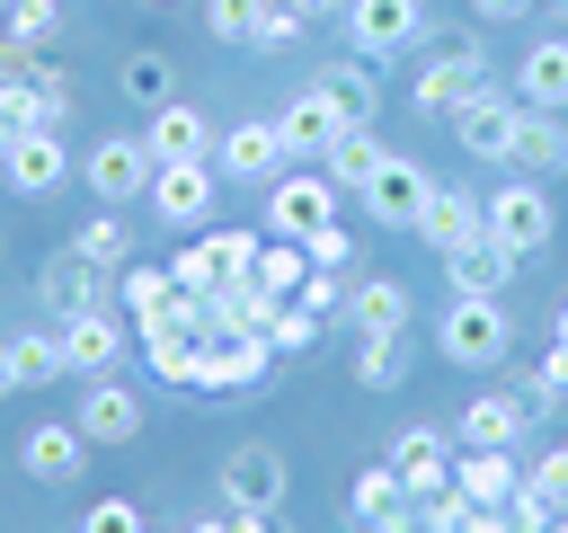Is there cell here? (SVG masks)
<instances>
[{
    "label": "cell",
    "mask_w": 568,
    "mask_h": 533,
    "mask_svg": "<svg viewBox=\"0 0 568 533\" xmlns=\"http://www.w3.org/2000/svg\"><path fill=\"white\" fill-rule=\"evenodd\" d=\"M506 346H515L506 293H453V302H444V320H435V355H444V364L488 373V364H506Z\"/></svg>",
    "instance_id": "6da1fadb"
},
{
    "label": "cell",
    "mask_w": 568,
    "mask_h": 533,
    "mask_svg": "<svg viewBox=\"0 0 568 533\" xmlns=\"http://www.w3.org/2000/svg\"><path fill=\"white\" fill-rule=\"evenodd\" d=\"M479 213H488V240H506L515 258H541L550 240H559V204H550V187L541 178H497V195H479Z\"/></svg>",
    "instance_id": "7a4b0ae2"
},
{
    "label": "cell",
    "mask_w": 568,
    "mask_h": 533,
    "mask_svg": "<svg viewBox=\"0 0 568 533\" xmlns=\"http://www.w3.org/2000/svg\"><path fill=\"white\" fill-rule=\"evenodd\" d=\"M488 80V53H479V36H435L426 53H417V80H408V98H417V115H453L470 89Z\"/></svg>",
    "instance_id": "3957f363"
},
{
    "label": "cell",
    "mask_w": 568,
    "mask_h": 533,
    "mask_svg": "<svg viewBox=\"0 0 568 533\" xmlns=\"http://www.w3.org/2000/svg\"><path fill=\"white\" fill-rule=\"evenodd\" d=\"M213 489H222V506H240V515H275L284 489H293V462H284V444H231L222 471H213Z\"/></svg>",
    "instance_id": "277c9868"
},
{
    "label": "cell",
    "mask_w": 568,
    "mask_h": 533,
    "mask_svg": "<svg viewBox=\"0 0 568 533\" xmlns=\"http://www.w3.org/2000/svg\"><path fill=\"white\" fill-rule=\"evenodd\" d=\"M151 151H142V133H98L89 142V160H80V187L98 195V204H151Z\"/></svg>",
    "instance_id": "5b68a950"
},
{
    "label": "cell",
    "mask_w": 568,
    "mask_h": 533,
    "mask_svg": "<svg viewBox=\"0 0 568 533\" xmlns=\"http://www.w3.org/2000/svg\"><path fill=\"white\" fill-rule=\"evenodd\" d=\"M328 222H337V178H328V169H275V178H266V231L311 240V231H328Z\"/></svg>",
    "instance_id": "8992f818"
},
{
    "label": "cell",
    "mask_w": 568,
    "mask_h": 533,
    "mask_svg": "<svg viewBox=\"0 0 568 533\" xmlns=\"http://www.w3.org/2000/svg\"><path fill=\"white\" fill-rule=\"evenodd\" d=\"M444 124H453V142H462L470 160H506L515 124H524V98H515V89H497V80H479V89H470Z\"/></svg>",
    "instance_id": "52a82bcc"
},
{
    "label": "cell",
    "mask_w": 568,
    "mask_h": 533,
    "mask_svg": "<svg viewBox=\"0 0 568 533\" xmlns=\"http://www.w3.org/2000/svg\"><path fill=\"white\" fill-rule=\"evenodd\" d=\"M71 169H80V160H71V142H62L53 124L9 133V151H0V178H9V195H27V204H44V195H53Z\"/></svg>",
    "instance_id": "ba28073f"
},
{
    "label": "cell",
    "mask_w": 568,
    "mask_h": 533,
    "mask_svg": "<svg viewBox=\"0 0 568 533\" xmlns=\"http://www.w3.org/2000/svg\"><path fill=\"white\" fill-rule=\"evenodd\" d=\"M337 27H346V44H355L364 62H382V53H408V44L426 36V0H346Z\"/></svg>",
    "instance_id": "9c48e42d"
},
{
    "label": "cell",
    "mask_w": 568,
    "mask_h": 533,
    "mask_svg": "<svg viewBox=\"0 0 568 533\" xmlns=\"http://www.w3.org/2000/svg\"><path fill=\"white\" fill-rule=\"evenodd\" d=\"M266 364H275V346H266V338H195V373H186V391L231 400V391H257V382H266Z\"/></svg>",
    "instance_id": "30bf717a"
},
{
    "label": "cell",
    "mask_w": 568,
    "mask_h": 533,
    "mask_svg": "<svg viewBox=\"0 0 568 533\" xmlns=\"http://www.w3.org/2000/svg\"><path fill=\"white\" fill-rule=\"evenodd\" d=\"M355 195H364V213H373L382 231H417V213H426L435 178H426V160H399V151H390V160H382V169H373Z\"/></svg>",
    "instance_id": "8fae6325"
},
{
    "label": "cell",
    "mask_w": 568,
    "mask_h": 533,
    "mask_svg": "<svg viewBox=\"0 0 568 533\" xmlns=\"http://www.w3.org/2000/svg\"><path fill=\"white\" fill-rule=\"evenodd\" d=\"M213 160H160L151 169V213L169 222V231H204L213 222Z\"/></svg>",
    "instance_id": "7c38bea8"
},
{
    "label": "cell",
    "mask_w": 568,
    "mask_h": 533,
    "mask_svg": "<svg viewBox=\"0 0 568 533\" xmlns=\"http://www.w3.org/2000/svg\"><path fill=\"white\" fill-rule=\"evenodd\" d=\"M36 302H44L53 320H71V311H106V302H115V275L89 266L80 249H53V258L36 266Z\"/></svg>",
    "instance_id": "4fadbf2b"
},
{
    "label": "cell",
    "mask_w": 568,
    "mask_h": 533,
    "mask_svg": "<svg viewBox=\"0 0 568 533\" xmlns=\"http://www.w3.org/2000/svg\"><path fill=\"white\" fill-rule=\"evenodd\" d=\"M53 338H62L71 373H115V364L133 355V329H124V311H115V302H106V311H71Z\"/></svg>",
    "instance_id": "5bb4252c"
},
{
    "label": "cell",
    "mask_w": 568,
    "mask_h": 533,
    "mask_svg": "<svg viewBox=\"0 0 568 533\" xmlns=\"http://www.w3.org/2000/svg\"><path fill=\"white\" fill-rule=\"evenodd\" d=\"M18 471H27V480H44V489H71V480L89 471V435H80L71 418H44V426H27Z\"/></svg>",
    "instance_id": "9a60e30c"
},
{
    "label": "cell",
    "mask_w": 568,
    "mask_h": 533,
    "mask_svg": "<svg viewBox=\"0 0 568 533\" xmlns=\"http://www.w3.org/2000/svg\"><path fill=\"white\" fill-rule=\"evenodd\" d=\"M71 426H80L89 444H133V435H142V400H133L115 373H89V391H80Z\"/></svg>",
    "instance_id": "2e32d148"
},
{
    "label": "cell",
    "mask_w": 568,
    "mask_h": 533,
    "mask_svg": "<svg viewBox=\"0 0 568 533\" xmlns=\"http://www.w3.org/2000/svg\"><path fill=\"white\" fill-rule=\"evenodd\" d=\"M390 471H399L408 506L435 497V489L453 480V435H444V426H399V435H390Z\"/></svg>",
    "instance_id": "e0dca14e"
},
{
    "label": "cell",
    "mask_w": 568,
    "mask_h": 533,
    "mask_svg": "<svg viewBox=\"0 0 568 533\" xmlns=\"http://www.w3.org/2000/svg\"><path fill=\"white\" fill-rule=\"evenodd\" d=\"M506 169L515 178H568V115H550V107H524V124H515V142H506Z\"/></svg>",
    "instance_id": "ac0fdd59"
},
{
    "label": "cell",
    "mask_w": 568,
    "mask_h": 533,
    "mask_svg": "<svg viewBox=\"0 0 568 533\" xmlns=\"http://www.w3.org/2000/svg\"><path fill=\"white\" fill-rule=\"evenodd\" d=\"M213 169H222V178H240V187H266V178L284 169V142H275V115H248V124H231V133L213 142Z\"/></svg>",
    "instance_id": "d6986e66"
},
{
    "label": "cell",
    "mask_w": 568,
    "mask_h": 533,
    "mask_svg": "<svg viewBox=\"0 0 568 533\" xmlns=\"http://www.w3.org/2000/svg\"><path fill=\"white\" fill-rule=\"evenodd\" d=\"M337 133H346V124H337V107H328L320 89H302V98L275 115V142H284V160H328V151H337Z\"/></svg>",
    "instance_id": "ffe728a7"
},
{
    "label": "cell",
    "mask_w": 568,
    "mask_h": 533,
    "mask_svg": "<svg viewBox=\"0 0 568 533\" xmlns=\"http://www.w3.org/2000/svg\"><path fill=\"white\" fill-rule=\"evenodd\" d=\"M479 231H488V213H479V195H470V187H435V195H426V213H417V240H426L435 258H453V249H462V240H479Z\"/></svg>",
    "instance_id": "44dd1931"
},
{
    "label": "cell",
    "mask_w": 568,
    "mask_h": 533,
    "mask_svg": "<svg viewBox=\"0 0 568 533\" xmlns=\"http://www.w3.org/2000/svg\"><path fill=\"white\" fill-rule=\"evenodd\" d=\"M311 89H320V98L337 107V124H346V133H373V107H382V89H373V62H364V53L328 62V71L311 80Z\"/></svg>",
    "instance_id": "7402d4cb"
},
{
    "label": "cell",
    "mask_w": 568,
    "mask_h": 533,
    "mask_svg": "<svg viewBox=\"0 0 568 533\" xmlns=\"http://www.w3.org/2000/svg\"><path fill=\"white\" fill-rule=\"evenodd\" d=\"M142 151H151V160H213V124H204L186 98H169V107H151Z\"/></svg>",
    "instance_id": "603a6c76"
},
{
    "label": "cell",
    "mask_w": 568,
    "mask_h": 533,
    "mask_svg": "<svg viewBox=\"0 0 568 533\" xmlns=\"http://www.w3.org/2000/svg\"><path fill=\"white\" fill-rule=\"evenodd\" d=\"M453 489H462L470 506H506V497L524 489V471H515V444H470V453L453 462Z\"/></svg>",
    "instance_id": "cb8c5ba5"
},
{
    "label": "cell",
    "mask_w": 568,
    "mask_h": 533,
    "mask_svg": "<svg viewBox=\"0 0 568 533\" xmlns=\"http://www.w3.org/2000/svg\"><path fill=\"white\" fill-rule=\"evenodd\" d=\"M515 266H524V258H515L506 240H488V231H479V240H462V249L444 258L453 293H506V284H515Z\"/></svg>",
    "instance_id": "d4e9b609"
},
{
    "label": "cell",
    "mask_w": 568,
    "mask_h": 533,
    "mask_svg": "<svg viewBox=\"0 0 568 533\" xmlns=\"http://www.w3.org/2000/svg\"><path fill=\"white\" fill-rule=\"evenodd\" d=\"M346 320H355V338H373V329H417V302H408L399 275H364V284H346Z\"/></svg>",
    "instance_id": "484cf974"
},
{
    "label": "cell",
    "mask_w": 568,
    "mask_h": 533,
    "mask_svg": "<svg viewBox=\"0 0 568 533\" xmlns=\"http://www.w3.org/2000/svg\"><path fill=\"white\" fill-rule=\"evenodd\" d=\"M515 98H524V107L568 115V36H541V44L515 62Z\"/></svg>",
    "instance_id": "4316f807"
},
{
    "label": "cell",
    "mask_w": 568,
    "mask_h": 533,
    "mask_svg": "<svg viewBox=\"0 0 568 533\" xmlns=\"http://www.w3.org/2000/svg\"><path fill=\"white\" fill-rule=\"evenodd\" d=\"M355 524L364 533H408V489H399V471L390 462H373V471H355Z\"/></svg>",
    "instance_id": "83f0119b"
},
{
    "label": "cell",
    "mask_w": 568,
    "mask_h": 533,
    "mask_svg": "<svg viewBox=\"0 0 568 533\" xmlns=\"http://www.w3.org/2000/svg\"><path fill=\"white\" fill-rule=\"evenodd\" d=\"M284 302L257 284V275H231V284H213V320H222V338H266V320H275Z\"/></svg>",
    "instance_id": "f1b7e54d"
},
{
    "label": "cell",
    "mask_w": 568,
    "mask_h": 533,
    "mask_svg": "<svg viewBox=\"0 0 568 533\" xmlns=\"http://www.w3.org/2000/svg\"><path fill=\"white\" fill-rule=\"evenodd\" d=\"M0 364H9V382H18V391H44V382H62V373H71V355H62V338H53V329H18V338L0 346Z\"/></svg>",
    "instance_id": "f546056e"
},
{
    "label": "cell",
    "mask_w": 568,
    "mask_h": 533,
    "mask_svg": "<svg viewBox=\"0 0 568 533\" xmlns=\"http://www.w3.org/2000/svg\"><path fill=\"white\" fill-rule=\"evenodd\" d=\"M408 355H417L408 329H373V338H355V382L364 391H399L408 382Z\"/></svg>",
    "instance_id": "4dcf8cb0"
},
{
    "label": "cell",
    "mask_w": 568,
    "mask_h": 533,
    "mask_svg": "<svg viewBox=\"0 0 568 533\" xmlns=\"http://www.w3.org/2000/svg\"><path fill=\"white\" fill-rule=\"evenodd\" d=\"M71 249H80L89 266H106V275H115V266H133V222H124V204H98V213L71 231Z\"/></svg>",
    "instance_id": "1f68e13d"
},
{
    "label": "cell",
    "mask_w": 568,
    "mask_h": 533,
    "mask_svg": "<svg viewBox=\"0 0 568 533\" xmlns=\"http://www.w3.org/2000/svg\"><path fill=\"white\" fill-rule=\"evenodd\" d=\"M524 418H532L524 400H506V391H479V400L462 409V426H453V435H462V444H524Z\"/></svg>",
    "instance_id": "d6a6232c"
},
{
    "label": "cell",
    "mask_w": 568,
    "mask_h": 533,
    "mask_svg": "<svg viewBox=\"0 0 568 533\" xmlns=\"http://www.w3.org/2000/svg\"><path fill=\"white\" fill-rule=\"evenodd\" d=\"M248 275H257V284H266V293H275V302H293V293H302V275H311V249H302V240H284V231H275V240H266V249H257V266H248Z\"/></svg>",
    "instance_id": "836d02e7"
},
{
    "label": "cell",
    "mask_w": 568,
    "mask_h": 533,
    "mask_svg": "<svg viewBox=\"0 0 568 533\" xmlns=\"http://www.w3.org/2000/svg\"><path fill=\"white\" fill-rule=\"evenodd\" d=\"M169 80H178V71H169V53H151V44H142V53H124V98H133V107H169V98H178Z\"/></svg>",
    "instance_id": "e575fe53"
},
{
    "label": "cell",
    "mask_w": 568,
    "mask_h": 533,
    "mask_svg": "<svg viewBox=\"0 0 568 533\" xmlns=\"http://www.w3.org/2000/svg\"><path fill=\"white\" fill-rule=\"evenodd\" d=\"M382 160H390V142H373V133H337V151H328L320 169H328L337 187H364V178H373Z\"/></svg>",
    "instance_id": "d590c367"
},
{
    "label": "cell",
    "mask_w": 568,
    "mask_h": 533,
    "mask_svg": "<svg viewBox=\"0 0 568 533\" xmlns=\"http://www.w3.org/2000/svg\"><path fill=\"white\" fill-rule=\"evenodd\" d=\"M53 27H62V9H53V0H0V44H27V53H36Z\"/></svg>",
    "instance_id": "8d00e7d4"
},
{
    "label": "cell",
    "mask_w": 568,
    "mask_h": 533,
    "mask_svg": "<svg viewBox=\"0 0 568 533\" xmlns=\"http://www.w3.org/2000/svg\"><path fill=\"white\" fill-rule=\"evenodd\" d=\"M142 364L169 373V382H186V373H195V329H151V338H142Z\"/></svg>",
    "instance_id": "74e56055"
},
{
    "label": "cell",
    "mask_w": 568,
    "mask_h": 533,
    "mask_svg": "<svg viewBox=\"0 0 568 533\" xmlns=\"http://www.w3.org/2000/svg\"><path fill=\"white\" fill-rule=\"evenodd\" d=\"M266 9H275V0H204V27H213V44H248Z\"/></svg>",
    "instance_id": "f35d334b"
},
{
    "label": "cell",
    "mask_w": 568,
    "mask_h": 533,
    "mask_svg": "<svg viewBox=\"0 0 568 533\" xmlns=\"http://www.w3.org/2000/svg\"><path fill=\"white\" fill-rule=\"evenodd\" d=\"M408 524H417V533H462V524H470V497L444 480L435 497H417V506H408Z\"/></svg>",
    "instance_id": "ab89813d"
},
{
    "label": "cell",
    "mask_w": 568,
    "mask_h": 533,
    "mask_svg": "<svg viewBox=\"0 0 568 533\" xmlns=\"http://www.w3.org/2000/svg\"><path fill=\"white\" fill-rule=\"evenodd\" d=\"M311 338H320V311H302V302H284V311L266 320V346H275V355H302Z\"/></svg>",
    "instance_id": "60d3db41"
},
{
    "label": "cell",
    "mask_w": 568,
    "mask_h": 533,
    "mask_svg": "<svg viewBox=\"0 0 568 533\" xmlns=\"http://www.w3.org/2000/svg\"><path fill=\"white\" fill-rule=\"evenodd\" d=\"M302 249H311V266H328V275H355V231H346V222H328V231H311Z\"/></svg>",
    "instance_id": "b9f144b4"
},
{
    "label": "cell",
    "mask_w": 568,
    "mask_h": 533,
    "mask_svg": "<svg viewBox=\"0 0 568 533\" xmlns=\"http://www.w3.org/2000/svg\"><path fill=\"white\" fill-rule=\"evenodd\" d=\"M169 275H178V284H186V293H213V284H222V258H213V240H186V249H178V266H169Z\"/></svg>",
    "instance_id": "7bdbcfd3"
},
{
    "label": "cell",
    "mask_w": 568,
    "mask_h": 533,
    "mask_svg": "<svg viewBox=\"0 0 568 533\" xmlns=\"http://www.w3.org/2000/svg\"><path fill=\"white\" fill-rule=\"evenodd\" d=\"M248 44H257V53H284V44H302V9H293V0H275V9L257 18V36H248Z\"/></svg>",
    "instance_id": "ee69618b"
},
{
    "label": "cell",
    "mask_w": 568,
    "mask_h": 533,
    "mask_svg": "<svg viewBox=\"0 0 568 533\" xmlns=\"http://www.w3.org/2000/svg\"><path fill=\"white\" fill-rule=\"evenodd\" d=\"M80 533H151V524H142V506H133V497H98V506L80 515Z\"/></svg>",
    "instance_id": "f6af8a7d"
},
{
    "label": "cell",
    "mask_w": 568,
    "mask_h": 533,
    "mask_svg": "<svg viewBox=\"0 0 568 533\" xmlns=\"http://www.w3.org/2000/svg\"><path fill=\"white\" fill-rule=\"evenodd\" d=\"M293 302H302V311H320V320H328V311H346V275H328V266H311V275H302V293H293Z\"/></svg>",
    "instance_id": "bcb514c9"
},
{
    "label": "cell",
    "mask_w": 568,
    "mask_h": 533,
    "mask_svg": "<svg viewBox=\"0 0 568 533\" xmlns=\"http://www.w3.org/2000/svg\"><path fill=\"white\" fill-rule=\"evenodd\" d=\"M506 515H515V533H541V524H550V515H559V497H541V489H532V480H524V489H515V497H506Z\"/></svg>",
    "instance_id": "7dc6e473"
},
{
    "label": "cell",
    "mask_w": 568,
    "mask_h": 533,
    "mask_svg": "<svg viewBox=\"0 0 568 533\" xmlns=\"http://www.w3.org/2000/svg\"><path fill=\"white\" fill-rule=\"evenodd\" d=\"M532 489H541V497H559V506H568V444H550V453H541V462H532Z\"/></svg>",
    "instance_id": "c3c4849f"
},
{
    "label": "cell",
    "mask_w": 568,
    "mask_h": 533,
    "mask_svg": "<svg viewBox=\"0 0 568 533\" xmlns=\"http://www.w3.org/2000/svg\"><path fill=\"white\" fill-rule=\"evenodd\" d=\"M559 400H568V391H559V382H550V373H532V382H524V409H532V418H550V409H559Z\"/></svg>",
    "instance_id": "681fc988"
},
{
    "label": "cell",
    "mask_w": 568,
    "mask_h": 533,
    "mask_svg": "<svg viewBox=\"0 0 568 533\" xmlns=\"http://www.w3.org/2000/svg\"><path fill=\"white\" fill-rule=\"evenodd\" d=\"M462 533H515V515H506V506H470V524H462Z\"/></svg>",
    "instance_id": "f907efd6"
},
{
    "label": "cell",
    "mask_w": 568,
    "mask_h": 533,
    "mask_svg": "<svg viewBox=\"0 0 568 533\" xmlns=\"http://www.w3.org/2000/svg\"><path fill=\"white\" fill-rule=\"evenodd\" d=\"M222 533H266V515H240V506H222Z\"/></svg>",
    "instance_id": "816d5d0a"
},
{
    "label": "cell",
    "mask_w": 568,
    "mask_h": 533,
    "mask_svg": "<svg viewBox=\"0 0 568 533\" xmlns=\"http://www.w3.org/2000/svg\"><path fill=\"white\" fill-rule=\"evenodd\" d=\"M532 0H479V18H524Z\"/></svg>",
    "instance_id": "f5cc1de1"
},
{
    "label": "cell",
    "mask_w": 568,
    "mask_h": 533,
    "mask_svg": "<svg viewBox=\"0 0 568 533\" xmlns=\"http://www.w3.org/2000/svg\"><path fill=\"white\" fill-rule=\"evenodd\" d=\"M293 9H302V18H337L346 0H293Z\"/></svg>",
    "instance_id": "db71d44e"
},
{
    "label": "cell",
    "mask_w": 568,
    "mask_h": 533,
    "mask_svg": "<svg viewBox=\"0 0 568 533\" xmlns=\"http://www.w3.org/2000/svg\"><path fill=\"white\" fill-rule=\"evenodd\" d=\"M9 133H18V115H9V107H0V151H9Z\"/></svg>",
    "instance_id": "11a10c76"
},
{
    "label": "cell",
    "mask_w": 568,
    "mask_h": 533,
    "mask_svg": "<svg viewBox=\"0 0 568 533\" xmlns=\"http://www.w3.org/2000/svg\"><path fill=\"white\" fill-rule=\"evenodd\" d=\"M186 533H222V515H204V524H186Z\"/></svg>",
    "instance_id": "9f6ffc18"
},
{
    "label": "cell",
    "mask_w": 568,
    "mask_h": 533,
    "mask_svg": "<svg viewBox=\"0 0 568 533\" xmlns=\"http://www.w3.org/2000/svg\"><path fill=\"white\" fill-rule=\"evenodd\" d=\"M541 533H568V506H559V515H550V524H541Z\"/></svg>",
    "instance_id": "6f0895ef"
},
{
    "label": "cell",
    "mask_w": 568,
    "mask_h": 533,
    "mask_svg": "<svg viewBox=\"0 0 568 533\" xmlns=\"http://www.w3.org/2000/svg\"><path fill=\"white\" fill-rule=\"evenodd\" d=\"M559 346H568V302H559Z\"/></svg>",
    "instance_id": "680465c9"
},
{
    "label": "cell",
    "mask_w": 568,
    "mask_h": 533,
    "mask_svg": "<svg viewBox=\"0 0 568 533\" xmlns=\"http://www.w3.org/2000/svg\"><path fill=\"white\" fill-rule=\"evenodd\" d=\"M9 391H18V382H9V364H0V400H9Z\"/></svg>",
    "instance_id": "91938a15"
},
{
    "label": "cell",
    "mask_w": 568,
    "mask_h": 533,
    "mask_svg": "<svg viewBox=\"0 0 568 533\" xmlns=\"http://www.w3.org/2000/svg\"><path fill=\"white\" fill-rule=\"evenodd\" d=\"M0 258H9V231H0Z\"/></svg>",
    "instance_id": "94428289"
},
{
    "label": "cell",
    "mask_w": 568,
    "mask_h": 533,
    "mask_svg": "<svg viewBox=\"0 0 568 533\" xmlns=\"http://www.w3.org/2000/svg\"><path fill=\"white\" fill-rule=\"evenodd\" d=\"M408 533H417V524H408Z\"/></svg>",
    "instance_id": "6125c7cd"
},
{
    "label": "cell",
    "mask_w": 568,
    "mask_h": 533,
    "mask_svg": "<svg viewBox=\"0 0 568 533\" xmlns=\"http://www.w3.org/2000/svg\"><path fill=\"white\" fill-rule=\"evenodd\" d=\"M559 231H568V222H559Z\"/></svg>",
    "instance_id": "be15d7a7"
}]
</instances>
